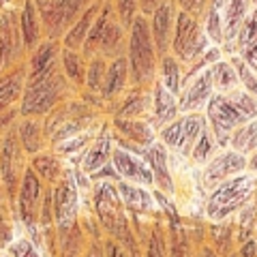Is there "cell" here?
<instances>
[{
  "instance_id": "17",
  "label": "cell",
  "mask_w": 257,
  "mask_h": 257,
  "mask_svg": "<svg viewBox=\"0 0 257 257\" xmlns=\"http://www.w3.org/2000/svg\"><path fill=\"white\" fill-rule=\"evenodd\" d=\"M144 159L150 165L152 176H155V187L159 191L167 193V195H174V176L170 170V157H167V146L163 142H155L152 146H148L144 150Z\"/></svg>"
},
{
  "instance_id": "20",
  "label": "cell",
  "mask_w": 257,
  "mask_h": 257,
  "mask_svg": "<svg viewBox=\"0 0 257 257\" xmlns=\"http://www.w3.org/2000/svg\"><path fill=\"white\" fill-rule=\"evenodd\" d=\"M116 187H118L120 199H122L124 208L131 214L146 216V214L157 212V202L152 199V193L148 191V187H140V184H131L124 180H118Z\"/></svg>"
},
{
  "instance_id": "45",
  "label": "cell",
  "mask_w": 257,
  "mask_h": 257,
  "mask_svg": "<svg viewBox=\"0 0 257 257\" xmlns=\"http://www.w3.org/2000/svg\"><path fill=\"white\" fill-rule=\"evenodd\" d=\"M13 242V227L7 212L0 210V246H9Z\"/></svg>"
},
{
  "instance_id": "51",
  "label": "cell",
  "mask_w": 257,
  "mask_h": 257,
  "mask_svg": "<svg viewBox=\"0 0 257 257\" xmlns=\"http://www.w3.org/2000/svg\"><path fill=\"white\" fill-rule=\"evenodd\" d=\"M7 67V62H5V56H3V52H0V73H3V69Z\"/></svg>"
},
{
  "instance_id": "47",
  "label": "cell",
  "mask_w": 257,
  "mask_h": 257,
  "mask_svg": "<svg viewBox=\"0 0 257 257\" xmlns=\"http://www.w3.org/2000/svg\"><path fill=\"white\" fill-rule=\"evenodd\" d=\"M193 257H221L219 253H216V248L212 244H206L202 242L197 248H195V253H193Z\"/></svg>"
},
{
  "instance_id": "39",
  "label": "cell",
  "mask_w": 257,
  "mask_h": 257,
  "mask_svg": "<svg viewBox=\"0 0 257 257\" xmlns=\"http://www.w3.org/2000/svg\"><path fill=\"white\" fill-rule=\"evenodd\" d=\"M229 62L234 64L236 73H238V82H240V88L242 90H246L248 94L257 96V71L251 69L248 64L240 58V56H231Z\"/></svg>"
},
{
  "instance_id": "32",
  "label": "cell",
  "mask_w": 257,
  "mask_h": 257,
  "mask_svg": "<svg viewBox=\"0 0 257 257\" xmlns=\"http://www.w3.org/2000/svg\"><path fill=\"white\" fill-rule=\"evenodd\" d=\"M161 71V84H163L172 94L178 96L182 92V73H180V62L174 54H165L159 60Z\"/></svg>"
},
{
  "instance_id": "8",
  "label": "cell",
  "mask_w": 257,
  "mask_h": 257,
  "mask_svg": "<svg viewBox=\"0 0 257 257\" xmlns=\"http://www.w3.org/2000/svg\"><path fill=\"white\" fill-rule=\"evenodd\" d=\"M24 155L26 152L22 148L18 126L9 128L3 138V146H0V176H3V184L7 193H9L11 202H15V197H18L24 172L28 170L26 163H24Z\"/></svg>"
},
{
  "instance_id": "38",
  "label": "cell",
  "mask_w": 257,
  "mask_h": 257,
  "mask_svg": "<svg viewBox=\"0 0 257 257\" xmlns=\"http://www.w3.org/2000/svg\"><path fill=\"white\" fill-rule=\"evenodd\" d=\"M193 253L195 248H193L189 231H184L178 225L170 229V257H193Z\"/></svg>"
},
{
  "instance_id": "28",
  "label": "cell",
  "mask_w": 257,
  "mask_h": 257,
  "mask_svg": "<svg viewBox=\"0 0 257 257\" xmlns=\"http://www.w3.org/2000/svg\"><path fill=\"white\" fill-rule=\"evenodd\" d=\"M18 135L22 142V148L26 155L35 157L39 152H43V144H45V128L37 122L35 118H24L18 124Z\"/></svg>"
},
{
  "instance_id": "4",
  "label": "cell",
  "mask_w": 257,
  "mask_h": 257,
  "mask_svg": "<svg viewBox=\"0 0 257 257\" xmlns=\"http://www.w3.org/2000/svg\"><path fill=\"white\" fill-rule=\"evenodd\" d=\"M206 120L210 131L214 133L219 146H229V138L238 126L248 122L244 111L240 109L234 90L231 92H214L206 105Z\"/></svg>"
},
{
  "instance_id": "13",
  "label": "cell",
  "mask_w": 257,
  "mask_h": 257,
  "mask_svg": "<svg viewBox=\"0 0 257 257\" xmlns=\"http://www.w3.org/2000/svg\"><path fill=\"white\" fill-rule=\"evenodd\" d=\"M212 94H214L212 73L210 69H204L182 86V92L178 94L180 111L182 114H202V109H206Z\"/></svg>"
},
{
  "instance_id": "36",
  "label": "cell",
  "mask_w": 257,
  "mask_h": 257,
  "mask_svg": "<svg viewBox=\"0 0 257 257\" xmlns=\"http://www.w3.org/2000/svg\"><path fill=\"white\" fill-rule=\"evenodd\" d=\"M216 148H219V142H216L214 133L210 131V126L206 124V128L202 131V135H199V140H197V144H195V148H193V152H191L193 163L206 165L208 161H210V159L216 155Z\"/></svg>"
},
{
  "instance_id": "18",
  "label": "cell",
  "mask_w": 257,
  "mask_h": 257,
  "mask_svg": "<svg viewBox=\"0 0 257 257\" xmlns=\"http://www.w3.org/2000/svg\"><path fill=\"white\" fill-rule=\"evenodd\" d=\"M111 152H114V146H111L109 128H101L99 135H96L92 140V144L88 146V150H84L82 161H79V170L88 176L99 172L101 167L111 163Z\"/></svg>"
},
{
  "instance_id": "12",
  "label": "cell",
  "mask_w": 257,
  "mask_h": 257,
  "mask_svg": "<svg viewBox=\"0 0 257 257\" xmlns=\"http://www.w3.org/2000/svg\"><path fill=\"white\" fill-rule=\"evenodd\" d=\"M111 163H114L118 178L140 187H155V176H152L150 165L146 163L140 152H133L128 148L118 146L111 152Z\"/></svg>"
},
{
  "instance_id": "43",
  "label": "cell",
  "mask_w": 257,
  "mask_h": 257,
  "mask_svg": "<svg viewBox=\"0 0 257 257\" xmlns=\"http://www.w3.org/2000/svg\"><path fill=\"white\" fill-rule=\"evenodd\" d=\"M138 13V0H118V15L122 26H131Z\"/></svg>"
},
{
  "instance_id": "50",
  "label": "cell",
  "mask_w": 257,
  "mask_h": 257,
  "mask_svg": "<svg viewBox=\"0 0 257 257\" xmlns=\"http://www.w3.org/2000/svg\"><path fill=\"white\" fill-rule=\"evenodd\" d=\"M246 170L248 172H257V152H253L251 159L246 161Z\"/></svg>"
},
{
  "instance_id": "33",
  "label": "cell",
  "mask_w": 257,
  "mask_h": 257,
  "mask_svg": "<svg viewBox=\"0 0 257 257\" xmlns=\"http://www.w3.org/2000/svg\"><path fill=\"white\" fill-rule=\"evenodd\" d=\"M229 148H234L240 155H253L257 152V118L255 120H248L246 124L238 126L234 135L229 138Z\"/></svg>"
},
{
  "instance_id": "46",
  "label": "cell",
  "mask_w": 257,
  "mask_h": 257,
  "mask_svg": "<svg viewBox=\"0 0 257 257\" xmlns=\"http://www.w3.org/2000/svg\"><path fill=\"white\" fill-rule=\"evenodd\" d=\"M84 257H105V248H103V238L101 240H90L86 248Z\"/></svg>"
},
{
  "instance_id": "27",
  "label": "cell",
  "mask_w": 257,
  "mask_h": 257,
  "mask_svg": "<svg viewBox=\"0 0 257 257\" xmlns=\"http://www.w3.org/2000/svg\"><path fill=\"white\" fill-rule=\"evenodd\" d=\"M248 15V0H229L223 15V41L234 43Z\"/></svg>"
},
{
  "instance_id": "55",
  "label": "cell",
  "mask_w": 257,
  "mask_h": 257,
  "mask_svg": "<svg viewBox=\"0 0 257 257\" xmlns=\"http://www.w3.org/2000/svg\"><path fill=\"white\" fill-rule=\"evenodd\" d=\"M0 257H11V253H5V255H0Z\"/></svg>"
},
{
  "instance_id": "9",
  "label": "cell",
  "mask_w": 257,
  "mask_h": 257,
  "mask_svg": "<svg viewBox=\"0 0 257 257\" xmlns=\"http://www.w3.org/2000/svg\"><path fill=\"white\" fill-rule=\"evenodd\" d=\"M43 197H45L43 180L39 178L32 167H28V170L24 172L18 197H15V206H18L20 221L24 223V227H26L30 234H35L39 229V214H41Z\"/></svg>"
},
{
  "instance_id": "41",
  "label": "cell",
  "mask_w": 257,
  "mask_h": 257,
  "mask_svg": "<svg viewBox=\"0 0 257 257\" xmlns=\"http://www.w3.org/2000/svg\"><path fill=\"white\" fill-rule=\"evenodd\" d=\"M206 35L208 39H212L214 43H221L223 41V20L216 9H210V15H208L206 20Z\"/></svg>"
},
{
  "instance_id": "6",
  "label": "cell",
  "mask_w": 257,
  "mask_h": 257,
  "mask_svg": "<svg viewBox=\"0 0 257 257\" xmlns=\"http://www.w3.org/2000/svg\"><path fill=\"white\" fill-rule=\"evenodd\" d=\"M208 120L202 114H184L172 120L159 131V140L165 144L170 150L178 152L182 157H191L193 148L199 140V135L206 128Z\"/></svg>"
},
{
  "instance_id": "11",
  "label": "cell",
  "mask_w": 257,
  "mask_h": 257,
  "mask_svg": "<svg viewBox=\"0 0 257 257\" xmlns=\"http://www.w3.org/2000/svg\"><path fill=\"white\" fill-rule=\"evenodd\" d=\"M246 157L236 152L234 148H225L219 150L216 155L204 165V187L206 189H214L216 184H221L225 180L234 178L238 174L246 172Z\"/></svg>"
},
{
  "instance_id": "30",
  "label": "cell",
  "mask_w": 257,
  "mask_h": 257,
  "mask_svg": "<svg viewBox=\"0 0 257 257\" xmlns=\"http://www.w3.org/2000/svg\"><path fill=\"white\" fill-rule=\"evenodd\" d=\"M30 167L37 172L39 178L43 182H47L50 187H54V184L64 176L62 163L58 161V157L52 155V152H39V155H35L30 161Z\"/></svg>"
},
{
  "instance_id": "44",
  "label": "cell",
  "mask_w": 257,
  "mask_h": 257,
  "mask_svg": "<svg viewBox=\"0 0 257 257\" xmlns=\"http://www.w3.org/2000/svg\"><path fill=\"white\" fill-rule=\"evenodd\" d=\"M103 248H105V257H131V253L118 242V240L103 236Z\"/></svg>"
},
{
  "instance_id": "5",
  "label": "cell",
  "mask_w": 257,
  "mask_h": 257,
  "mask_svg": "<svg viewBox=\"0 0 257 257\" xmlns=\"http://www.w3.org/2000/svg\"><path fill=\"white\" fill-rule=\"evenodd\" d=\"M208 50V35L206 30L199 28L197 20L191 13H178L176 18V30H174V41L172 52L178 60L184 64H191L199 60Z\"/></svg>"
},
{
  "instance_id": "52",
  "label": "cell",
  "mask_w": 257,
  "mask_h": 257,
  "mask_svg": "<svg viewBox=\"0 0 257 257\" xmlns=\"http://www.w3.org/2000/svg\"><path fill=\"white\" fill-rule=\"evenodd\" d=\"M3 204H5V189L0 187V208H3Z\"/></svg>"
},
{
  "instance_id": "29",
  "label": "cell",
  "mask_w": 257,
  "mask_h": 257,
  "mask_svg": "<svg viewBox=\"0 0 257 257\" xmlns=\"http://www.w3.org/2000/svg\"><path fill=\"white\" fill-rule=\"evenodd\" d=\"M60 67H62V73H64V77L69 79L71 86L82 88L86 84V69H88V64H86V56L82 52L64 50V47H62Z\"/></svg>"
},
{
  "instance_id": "48",
  "label": "cell",
  "mask_w": 257,
  "mask_h": 257,
  "mask_svg": "<svg viewBox=\"0 0 257 257\" xmlns=\"http://www.w3.org/2000/svg\"><path fill=\"white\" fill-rule=\"evenodd\" d=\"M178 3H180V7H182L184 13H193V11H199V9H202L204 0H178Z\"/></svg>"
},
{
  "instance_id": "53",
  "label": "cell",
  "mask_w": 257,
  "mask_h": 257,
  "mask_svg": "<svg viewBox=\"0 0 257 257\" xmlns=\"http://www.w3.org/2000/svg\"><path fill=\"white\" fill-rule=\"evenodd\" d=\"M227 257H240V253H238V248H236V251H234V253H229Z\"/></svg>"
},
{
  "instance_id": "14",
  "label": "cell",
  "mask_w": 257,
  "mask_h": 257,
  "mask_svg": "<svg viewBox=\"0 0 257 257\" xmlns=\"http://www.w3.org/2000/svg\"><path fill=\"white\" fill-rule=\"evenodd\" d=\"M116 133L122 135L120 146L144 155V150L157 142V128L142 118H114Z\"/></svg>"
},
{
  "instance_id": "24",
  "label": "cell",
  "mask_w": 257,
  "mask_h": 257,
  "mask_svg": "<svg viewBox=\"0 0 257 257\" xmlns=\"http://www.w3.org/2000/svg\"><path fill=\"white\" fill-rule=\"evenodd\" d=\"M96 18H99V7L92 5L88 7V9L79 15L77 22L67 30V35H64L62 39V47L64 50H75V52H82V47L86 43V37L88 32H90V28L94 26Z\"/></svg>"
},
{
  "instance_id": "34",
  "label": "cell",
  "mask_w": 257,
  "mask_h": 257,
  "mask_svg": "<svg viewBox=\"0 0 257 257\" xmlns=\"http://www.w3.org/2000/svg\"><path fill=\"white\" fill-rule=\"evenodd\" d=\"M210 73H212V82H214V88L219 92H231L240 88V82H238V73L234 69V64L229 60H219L214 62L210 67Z\"/></svg>"
},
{
  "instance_id": "1",
  "label": "cell",
  "mask_w": 257,
  "mask_h": 257,
  "mask_svg": "<svg viewBox=\"0 0 257 257\" xmlns=\"http://www.w3.org/2000/svg\"><path fill=\"white\" fill-rule=\"evenodd\" d=\"M69 79L64 77L60 62L35 77H26V88L22 94L20 114L24 118L47 116L69 94Z\"/></svg>"
},
{
  "instance_id": "21",
  "label": "cell",
  "mask_w": 257,
  "mask_h": 257,
  "mask_svg": "<svg viewBox=\"0 0 257 257\" xmlns=\"http://www.w3.org/2000/svg\"><path fill=\"white\" fill-rule=\"evenodd\" d=\"M128 82H131V73H128V60H126V56L114 58V60L109 62V67H107V73H105V79H103L99 99L101 101L118 99V96L124 92V88H126Z\"/></svg>"
},
{
  "instance_id": "23",
  "label": "cell",
  "mask_w": 257,
  "mask_h": 257,
  "mask_svg": "<svg viewBox=\"0 0 257 257\" xmlns=\"http://www.w3.org/2000/svg\"><path fill=\"white\" fill-rule=\"evenodd\" d=\"M26 77L28 71L26 67H13L9 73L0 77V111L11 109L13 103H18V99H22L24 88H26Z\"/></svg>"
},
{
  "instance_id": "22",
  "label": "cell",
  "mask_w": 257,
  "mask_h": 257,
  "mask_svg": "<svg viewBox=\"0 0 257 257\" xmlns=\"http://www.w3.org/2000/svg\"><path fill=\"white\" fill-rule=\"evenodd\" d=\"M90 238L86 236L82 223H75L67 231H56V253L54 257H84Z\"/></svg>"
},
{
  "instance_id": "31",
  "label": "cell",
  "mask_w": 257,
  "mask_h": 257,
  "mask_svg": "<svg viewBox=\"0 0 257 257\" xmlns=\"http://www.w3.org/2000/svg\"><path fill=\"white\" fill-rule=\"evenodd\" d=\"M144 257H170V231L163 223H152L144 242Z\"/></svg>"
},
{
  "instance_id": "40",
  "label": "cell",
  "mask_w": 257,
  "mask_h": 257,
  "mask_svg": "<svg viewBox=\"0 0 257 257\" xmlns=\"http://www.w3.org/2000/svg\"><path fill=\"white\" fill-rule=\"evenodd\" d=\"M7 248H9L11 257H43L41 248L30 238H13V242Z\"/></svg>"
},
{
  "instance_id": "19",
  "label": "cell",
  "mask_w": 257,
  "mask_h": 257,
  "mask_svg": "<svg viewBox=\"0 0 257 257\" xmlns=\"http://www.w3.org/2000/svg\"><path fill=\"white\" fill-rule=\"evenodd\" d=\"M180 114V105L176 94H172L167 88L155 82V88H152V107H150V116H152V126L155 128H163L165 124H170L172 120H176Z\"/></svg>"
},
{
  "instance_id": "54",
  "label": "cell",
  "mask_w": 257,
  "mask_h": 257,
  "mask_svg": "<svg viewBox=\"0 0 257 257\" xmlns=\"http://www.w3.org/2000/svg\"><path fill=\"white\" fill-rule=\"evenodd\" d=\"M7 3H11V0H0V5H7Z\"/></svg>"
},
{
  "instance_id": "37",
  "label": "cell",
  "mask_w": 257,
  "mask_h": 257,
  "mask_svg": "<svg viewBox=\"0 0 257 257\" xmlns=\"http://www.w3.org/2000/svg\"><path fill=\"white\" fill-rule=\"evenodd\" d=\"M107 60L101 58V56H94L88 62V69H86V84L84 88L90 94H99L101 92V86H103V79H105V73H107Z\"/></svg>"
},
{
  "instance_id": "42",
  "label": "cell",
  "mask_w": 257,
  "mask_h": 257,
  "mask_svg": "<svg viewBox=\"0 0 257 257\" xmlns=\"http://www.w3.org/2000/svg\"><path fill=\"white\" fill-rule=\"evenodd\" d=\"M88 142H90L88 133H79V135H73V138L60 142L58 146H56V152H60V155H73V152H77L82 146H86Z\"/></svg>"
},
{
  "instance_id": "7",
  "label": "cell",
  "mask_w": 257,
  "mask_h": 257,
  "mask_svg": "<svg viewBox=\"0 0 257 257\" xmlns=\"http://www.w3.org/2000/svg\"><path fill=\"white\" fill-rule=\"evenodd\" d=\"M88 0H39V15L43 22L45 37L56 41L58 37L67 35V30L82 15L84 5Z\"/></svg>"
},
{
  "instance_id": "15",
  "label": "cell",
  "mask_w": 257,
  "mask_h": 257,
  "mask_svg": "<svg viewBox=\"0 0 257 257\" xmlns=\"http://www.w3.org/2000/svg\"><path fill=\"white\" fill-rule=\"evenodd\" d=\"M176 18H178V13H176V7L172 3H163L155 13H152L150 32H152V39H155L159 56L170 54V50H172L174 30H176Z\"/></svg>"
},
{
  "instance_id": "49",
  "label": "cell",
  "mask_w": 257,
  "mask_h": 257,
  "mask_svg": "<svg viewBox=\"0 0 257 257\" xmlns=\"http://www.w3.org/2000/svg\"><path fill=\"white\" fill-rule=\"evenodd\" d=\"M163 3H167V0H142V11H144V15H146V13H155Z\"/></svg>"
},
{
  "instance_id": "3",
  "label": "cell",
  "mask_w": 257,
  "mask_h": 257,
  "mask_svg": "<svg viewBox=\"0 0 257 257\" xmlns=\"http://www.w3.org/2000/svg\"><path fill=\"white\" fill-rule=\"evenodd\" d=\"M255 193V178L248 174H238L234 178L225 180L210 191L206 199V216L210 221L221 223L227 216L236 214L251 204Z\"/></svg>"
},
{
  "instance_id": "10",
  "label": "cell",
  "mask_w": 257,
  "mask_h": 257,
  "mask_svg": "<svg viewBox=\"0 0 257 257\" xmlns=\"http://www.w3.org/2000/svg\"><path fill=\"white\" fill-rule=\"evenodd\" d=\"M54 193V227L67 231L79 221V191L75 174H64L52 187Z\"/></svg>"
},
{
  "instance_id": "35",
  "label": "cell",
  "mask_w": 257,
  "mask_h": 257,
  "mask_svg": "<svg viewBox=\"0 0 257 257\" xmlns=\"http://www.w3.org/2000/svg\"><path fill=\"white\" fill-rule=\"evenodd\" d=\"M152 107V94H144V92H135L128 94L124 103L118 107L116 118H140L142 114H146Z\"/></svg>"
},
{
  "instance_id": "16",
  "label": "cell",
  "mask_w": 257,
  "mask_h": 257,
  "mask_svg": "<svg viewBox=\"0 0 257 257\" xmlns=\"http://www.w3.org/2000/svg\"><path fill=\"white\" fill-rule=\"evenodd\" d=\"M24 37H22V26L18 22V15L11 9H5L0 15V52L5 56L7 64H13L24 52Z\"/></svg>"
},
{
  "instance_id": "26",
  "label": "cell",
  "mask_w": 257,
  "mask_h": 257,
  "mask_svg": "<svg viewBox=\"0 0 257 257\" xmlns=\"http://www.w3.org/2000/svg\"><path fill=\"white\" fill-rule=\"evenodd\" d=\"M20 26H22V37H24V45L26 50H35V47L41 43V37H43V22H41V15H39V9L35 7V3H28L24 5L22 9V18H20Z\"/></svg>"
},
{
  "instance_id": "25",
  "label": "cell",
  "mask_w": 257,
  "mask_h": 257,
  "mask_svg": "<svg viewBox=\"0 0 257 257\" xmlns=\"http://www.w3.org/2000/svg\"><path fill=\"white\" fill-rule=\"evenodd\" d=\"M60 45L58 41H52V39H45V41L39 43L35 50L30 52V58H28V77H35L39 73H43L50 67L60 62Z\"/></svg>"
},
{
  "instance_id": "2",
  "label": "cell",
  "mask_w": 257,
  "mask_h": 257,
  "mask_svg": "<svg viewBox=\"0 0 257 257\" xmlns=\"http://www.w3.org/2000/svg\"><path fill=\"white\" fill-rule=\"evenodd\" d=\"M126 60H128L131 82L135 86L155 82V73L159 69L161 56L157 52L155 39H152V32H150V22L146 20V15H135V20L131 24Z\"/></svg>"
}]
</instances>
